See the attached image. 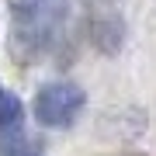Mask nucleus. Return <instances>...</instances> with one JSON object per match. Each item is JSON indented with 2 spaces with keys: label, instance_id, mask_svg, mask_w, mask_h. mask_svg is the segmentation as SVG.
<instances>
[{
  "label": "nucleus",
  "instance_id": "nucleus-1",
  "mask_svg": "<svg viewBox=\"0 0 156 156\" xmlns=\"http://www.w3.org/2000/svg\"><path fill=\"white\" fill-rule=\"evenodd\" d=\"M14 17V56L28 62L59 38L66 21V0H7Z\"/></svg>",
  "mask_w": 156,
  "mask_h": 156
},
{
  "label": "nucleus",
  "instance_id": "nucleus-6",
  "mask_svg": "<svg viewBox=\"0 0 156 156\" xmlns=\"http://www.w3.org/2000/svg\"><path fill=\"white\" fill-rule=\"evenodd\" d=\"M0 94H4V87H0Z\"/></svg>",
  "mask_w": 156,
  "mask_h": 156
},
{
  "label": "nucleus",
  "instance_id": "nucleus-5",
  "mask_svg": "<svg viewBox=\"0 0 156 156\" xmlns=\"http://www.w3.org/2000/svg\"><path fill=\"white\" fill-rule=\"evenodd\" d=\"M24 156H35V153H24Z\"/></svg>",
  "mask_w": 156,
  "mask_h": 156
},
{
  "label": "nucleus",
  "instance_id": "nucleus-3",
  "mask_svg": "<svg viewBox=\"0 0 156 156\" xmlns=\"http://www.w3.org/2000/svg\"><path fill=\"white\" fill-rule=\"evenodd\" d=\"M21 128V101L14 94H0V132L14 135Z\"/></svg>",
  "mask_w": 156,
  "mask_h": 156
},
{
  "label": "nucleus",
  "instance_id": "nucleus-2",
  "mask_svg": "<svg viewBox=\"0 0 156 156\" xmlns=\"http://www.w3.org/2000/svg\"><path fill=\"white\" fill-rule=\"evenodd\" d=\"M83 108V90L76 83H45L35 97V118L42 125H69Z\"/></svg>",
  "mask_w": 156,
  "mask_h": 156
},
{
  "label": "nucleus",
  "instance_id": "nucleus-4",
  "mask_svg": "<svg viewBox=\"0 0 156 156\" xmlns=\"http://www.w3.org/2000/svg\"><path fill=\"white\" fill-rule=\"evenodd\" d=\"M97 45L104 52H115L118 45H122V24H115V21H108V24H97Z\"/></svg>",
  "mask_w": 156,
  "mask_h": 156
}]
</instances>
